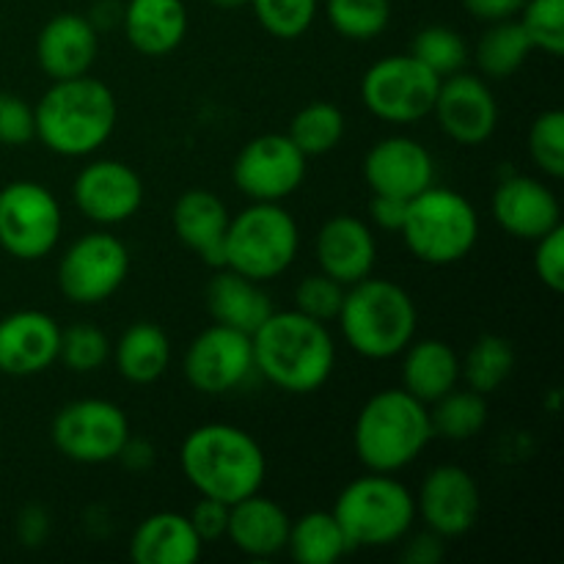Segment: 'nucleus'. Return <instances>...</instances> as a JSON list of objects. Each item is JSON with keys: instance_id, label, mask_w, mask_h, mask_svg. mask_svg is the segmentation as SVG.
Returning a JSON list of instances; mask_svg holds the SVG:
<instances>
[{"instance_id": "nucleus-35", "label": "nucleus", "mask_w": 564, "mask_h": 564, "mask_svg": "<svg viewBox=\"0 0 564 564\" xmlns=\"http://www.w3.org/2000/svg\"><path fill=\"white\" fill-rule=\"evenodd\" d=\"M330 28L350 42H372L389 28L391 0H325Z\"/></svg>"}, {"instance_id": "nucleus-21", "label": "nucleus", "mask_w": 564, "mask_h": 564, "mask_svg": "<svg viewBox=\"0 0 564 564\" xmlns=\"http://www.w3.org/2000/svg\"><path fill=\"white\" fill-rule=\"evenodd\" d=\"M314 257L325 275L336 279L341 286H352L372 275L378 262V240L367 220L356 215H336L317 231Z\"/></svg>"}, {"instance_id": "nucleus-38", "label": "nucleus", "mask_w": 564, "mask_h": 564, "mask_svg": "<svg viewBox=\"0 0 564 564\" xmlns=\"http://www.w3.org/2000/svg\"><path fill=\"white\" fill-rule=\"evenodd\" d=\"M58 358L69 372H97L110 358V339L105 336V330H99L91 323L69 325L66 330H61Z\"/></svg>"}, {"instance_id": "nucleus-33", "label": "nucleus", "mask_w": 564, "mask_h": 564, "mask_svg": "<svg viewBox=\"0 0 564 564\" xmlns=\"http://www.w3.org/2000/svg\"><path fill=\"white\" fill-rule=\"evenodd\" d=\"M433 435L444 441H471L488 424V400L471 389H452L441 400L433 402L430 411Z\"/></svg>"}, {"instance_id": "nucleus-17", "label": "nucleus", "mask_w": 564, "mask_h": 564, "mask_svg": "<svg viewBox=\"0 0 564 564\" xmlns=\"http://www.w3.org/2000/svg\"><path fill=\"white\" fill-rule=\"evenodd\" d=\"M143 180L121 160H94L72 185L75 207L99 226H119L143 207Z\"/></svg>"}, {"instance_id": "nucleus-16", "label": "nucleus", "mask_w": 564, "mask_h": 564, "mask_svg": "<svg viewBox=\"0 0 564 564\" xmlns=\"http://www.w3.org/2000/svg\"><path fill=\"white\" fill-rule=\"evenodd\" d=\"M433 116L446 138L460 147H479L490 141L499 127V102L482 77L460 69L441 77Z\"/></svg>"}, {"instance_id": "nucleus-3", "label": "nucleus", "mask_w": 564, "mask_h": 564, "mask_svg": "<svg viewBox=\"0 0 564 564\" xmlns=\"http://www.w3.org/2000/svg\"><path fill=\"white\" fill-rule=\"evenodd\" d=\"M119 105L113 91L91 75L53 80L33 108L36 138L61 158H88L113 135Z\"/></svg>"}, {"instance_id": "nucleus-31", "label": "nucleus", "mask_w": 564, "mask_h": 564, "mask_svg": "<svg viewBox=\"0 0 564 564\" xmlns=\"http://www.w3.org/2000/svg\"><path fill=\"white\" fill-rule=\"evenodd\" d=\"M512 369H516V347L499 334H482L468 347L466 358H460V380L466 389L482 397L499 391Z\"/></svg>"}, {"instance_id": "nucleus-36", "label": "nucleus", "mask_w": 564, "mask_h": 564, "mask_svg": "<svg viewBox=\"0 0 564 564\" xmlns=\"http://www.w3.org/2000/svg\"><path fill=\"white\" fill-rule=\"evenodd\" d=\"M411 55L438 77H449L468 64V44L455 28L427 25L413 39Z\"/></svg>"}, {"instance_id": "nucleus-30", "label": "nucleus", "mask_w": 564, "mask_h": 564, "mask_svg": "<svg viewBox=\"0 0 564 564\" xmlns=\"http://www.w3.org/2000/svg\"><path fill=\"white\" fill-rule=\"evenodd\" d=\"M350 549L334 512L312 510L290 523L286 554L297 564H336Z\"/></svg>"}, {"instance_id": "nucleus-18", "label": "nucleus", "mask_w": 564, "mask_h": 564, "mask_svg": "<svg viewBox=\"0 0 564 564\" xmlns=\"http://www.w3.org/2000/svg\"><path fill=\"white\" fill-rule=\"evenodd\" d=\"M364 180L378 196L411 202L435 182V160L424 143L408 135H389L364 158Z\"/></svg>"}, {"instance_id": "nucleus-12", "label": "nucleus", "mask_w": 564, "mask_h": 564, "mask_svg": "<svg viewBox=\"0 0 564 564\" xmlns=\"http://www.w3.org/2000/svg\"><path fill=\"white\" fill-rule=\"evenodd\" d=\"M130 275V251L108 231H88L58 262V290L75 306H97L113 297Z\"/></svg>"}, {"instance_id": "nucleus-49", "label": "nucleus", "mask_w": 564, "mask_h": 564, "mask_svg": "<svg viewBox=\"0 0 564 564\" xmlns=\"http://www.w3.org/2000/svg\"><path fill=\"white\" fill-rule=\"evenodd\" d=\"M116 460L127 468V471H147L154 466V446L143 438H127V444L121 446L119 457Z\"/></svg>"}, {"instance_id": "nucleus-40", "label": "nucleus", "mask_w": 564, "mask_h": 564, "mask_svg": "<svg viewBox=\"0 0 564 564\" xmlns=\"http://www.w3.org/2000/svg\"><path fill=\"white\" fill-rule=\"evenodd\" d=\"M529 154L551 180L564 176V113L545 110L529 127Z\"/></svg>"}, {"instance_id": "nucleus-2", "label": "nucleus", "mask_w": 564, "mask_h": 564, "mask_svg": "<svg viewBox=\"0 0 564 564\" xmlns=\"http://www.w3.org/2000/svg\"><path fill=\"white\" fill-rule=\"evenodd\" d=\"M180 466L198 496L237 505L259 494L268 477L262 446L242 427L226 422L202 424L180 449Z\"/></svg>"}, {"instance_id": "nucleus-42", "label": "nucleus", "mask_w": 564, "mask_h": 564, "mask_svg": "<svg viewBox=\"0 0 564 564\" xmlns=\"http://www.w3.org/2000/svg\"><path fill=\"white\" fill-rule=\"evenodd\" d=\"M36 138L33 108L20 94L0 91V147H28Z\"/></svg>"}, {"instance_id": "nucleus-29", "label": "nucleus", "mask_w": 564, "mask_h": 564, "mask_svg": "<svg viewBox=\"0 0 564 564\" xmlns=\"http://www.w3.org/2000/svg\"><path fill=\"white\" fill-rule=\"evenodd\" d=\"M110 356H113L116 372H119L127 383L149 386L154 383V380L163 378V372L169 369V334H165L158 323H147V319L132 323L130 328L119 336V341L110 347Z\"/></svg>"}, {"instance_id": "nucleus-5", "label": "nucleus", "mask_w": 564, "mask_h": 564, "mask_svg": "<svg viewBox=\"0 0 564 564\" xmlns=\"http://www.w3.org/2000/svg\"><path fill=\"white\" fill-rule=\"evenodd\" d=\"M336 323L352 352L369 361H389L416 339L419 312L405 286L367 275L345 290Z\"/></svg>"}, {"instance_id": "nucleus-9", "label": "nucleus", "mask_w": 564, "mask_h": 564, "mask_svg": "<svg viewBox=\"0 0 564 564\" xmlns=\"http://www.w3.org/2000/svg\"><path fill=\"white\" fill-rule=\"evenodd\" d=\"M64 213L53 191L33 180L0 187V248L20 262H39L55 251Z\"/></svg>"}, {"instance_id": "nucleus-4", "label": "nucleus", "mask_w": 564, "mask_h": 564, "mask_svg": "<svg viewBox=\"0 0 564 564\" xmlns=\"http://www.w3.org/2000/svg\"><path fill=\"white\" fill-rule=\"evenodd\" d=\"M433 438L430 408L402 386L369 397L352 427L356 457L375 474H397L408 468L422 457Z\"/></svg>"}, {"instance_id": "nucleus-11", "label": "nucleus", "mask_w": 564, "mask_h": 564, "mask_svg": "<svg viewBox=\"0 0 564 564\" xmlns=\"http://www.w3.org/2000/svg\"><path fill=\"white\" fill-rule=\"evenodd\" d=\"M441 77L408 55H389L367 69L361 80V102L369 113L389 124H413L433 116Z\"/></svg>"}, {"instance_id": "nucleus-43", "label": "nucleus", "mask_w": 564, "mask_h": 564, "mask_svg": "<svg viewBox=\"0 0 564 564\" xmlns=\"http://www.w3.org/2000/svg\"><path fill=\"white\" fill-rule=\"evenodd\" d=\"M534 273L551 292L564 290V226L534 240Z\"/></svg>"}, {"instance_id": "nucleus-32", "label": "nucleus", "mask_w": 564, "mask_h": 564, "mask_svg": "<svg viewBox=\"0 0 564 564\" xmlns=\"http://www.w3.org/2000/svg\"><path fill=\"white\" fill-rule=\"evenodd\" d=\"M532 50V42H529L527 31L518 20L490 22V28L477 44V64L485 77L501 80V77L516 75L527 64Z\"/></svg>"}, {"instance_id": "nucleus-22", "label": "nucleus", "mask_w": 564, "mask_h": 564, "mask_svg": "<svg viewBox=\"0 0 564 564\" xmlns=\"http://www.w3.org/2000/svg\"><path fill=\"white\" fill-rule=\"evenodd\" d=\"M99 53V31L88 17L55 14L44 22L36 36V61L42 72L53 80L88 75Z\"/></svg>"}, {"instance_id": "nucleus-46", "label": "nucleus", "mask_w": 564, "mask_h": 564, "mask_svg": "<svg viewBox=\"0 0 564 564\" xmlns=\"http://www.w3.org/2000/svg\"><path fill=\"white\" fill-rule=\"evenodd\" d=\"M405 213H408V202H405V198L378 196V193H372L369 215H372V220L383 231H397V235H400L402 224H405Z\"/></svg>"}, {"instance_id": "nucleus-23", "label": "nucleus", "mask_w": 564, "mask_h": 564, "mask_svg": "<svg viewBox=\"0 0 564 564\" xmlns=\"http://www.w3.org/2000/svg\"><path fill=\"white\" fill-rule=\"evenodd\" d=\"M229 209L213 191L193 187L174 204L171 224L185 248L196 251L207 268L220 270L226 264V231H229Z\"/></svg>"}, {"instance_id": "nucleus-47", "label": "nucleus", "mask_w": 564, "mask_h": 564, "mask_svg": "<svg viewBox=\"0 0 564 564\" xmlns=\"http://www.w3.org/2000/svg\"><path fill=\"white\" fill-rule=\"evenodd\" d=\"M527 0H463V9L482 22L516 20Z\"/></svg>"}, {"instance_id": "nucleus-14", "label": "nucleus", "mask_w": 564, "mask_h": 564, "mask_svg": "<svg viewBox=\"0 0 564 564\" xmlns=\"http://www.w3.org/2000/svg\"><path fill=\"white\" fill-rule=\"evenodd\" d=\"M182 372L198 394L220 397L240 389L253 375L251 336L213 323L191 341Z\"/></svg>"}, {"instance_id": "nucleus-7", "label": "nucleus", "mask_w": 564, "mask_h": 564, "mask_svg": "<svg viewBox=\"0 0 564 564\" xmlns=\"http://www.w3.org/2000/svg\"><path fill=\"white\" fill-rule=\"evenodd\" d=\"M400 235L419 262L446 268L474 251L479 240V215L463 193L430 185L408 202Z\"/></svg>"}, {"instance_id": "nucleus-48", "label": "nucleus", "mask_w": 564, "mask_h": 564, "mask_svg": "<svg viewBox=\"0 0 564 564\" xmlns=\"http://www.w3.org/2000/svg\"><path fill=\"white\" fill-rule=\"evenodd\" d=\"M444 560V538H438L435 532L416 534L413 540H408L405 545V562L411 564H438Z\"/></svg>"}, {"instance_id": "nucleus-1", "label": "nucleus", "mask_w": 564, "mask_h": 564, "mask_svg": "<svg viewBox=\"0 0 564 564\" xmlns=\"http://www.w3.org/2000/svg\"><path fill=\"white\" fill-rule=\"evenodd\" d=\"M253 372L286 394H314L336 367V345L328 325L297 308L275 312L251 334Z\"/></svg>"}, {"instance_id": "nucleus-20", "label": "nucleus", "mask_w": 564, "mask_h": 564, "mask_svg": "<svg viewBox=\"0 0 564 564\" xmlns=\"http://www.w3.org/2000/svg\"><path fill=\"white\" fill-rule=\"evenodd\" d=\"M494 218L516 240L534 242L562 226V207L556 193L534 176L512 174L494 191Z\"/></svg>"}, {"instance_id": "nucleus-27", "label": "nucleus", "mask_w": 564, "mask_h": 564, "mask_svg": "<svg viewBox=\"0 0 564 564\" xmlns=\"http://www.w3.org/2000/svg\"><path fill=\"white\" fill-rule=\"evenodd\" d=\"M402 356V389L422 400L424 405H433L460 383V356L455 347L444 339H422L411 341Z\"/></svg>"}, {"instance_id": "nucleus-28", "label": "nucleus", "mask_w": 564, "mask_h": 564, "mask_svg": "<svg viewBox=\"0 0 564 564\" xmlns=\"http://www.w3.org/2000/svg\"><path fill=\"white\" fill-rule=\"evenodd\" d=\"M207 312L218 325H229L251 336L273 314V303L259 281L220 268L207 284Z\"/></svg>"}, {"instance_id": "nucleus-15", "label": "nucleus", "mask_w": 564, "mask_h": 564, "mask_svg": "<svg viewBox=\"0 0 564 564\" xmlns=\"http://www.w3.org/2000/svg\"><path fill=\"white\" fill-rule=\"evenodd\" d=\"M482 510V494L471 471L455 463L435 466L416 494V516L438 538L452 540L471 532Z\"/></svg>"}, {"instance_id": "nucleus-45", "label": "nucleus", "mask_w": 564, "mask_h": 564, "mask_svg": "<svg viewBox=\"0 0 564 564\" xmlns=\"http://www.w3.org/2000/svg\"><path fill=\"white\" fill-rule=\"evenodd\" d=\"M17 540H20L25 549H42L50 540L53 532V521H50V512L42 505H28L22 507L20 516L14 523Z\"/></svg>"}, {"instance_id": "nucleus-37", "label": "nucleus", "mask_w": 564, "mask_h": 564, "mask_svg": "<svg viewBox=\"0 0 564 564\" xmlns=\"http://www.w3.org/2000/svg\"><path fill=\"white\" fill-rule=\"evenodd\" d=\"M259 25L281 42L301 39L317 17L319 0H248Z\"/></svg>"}, {"instance_id": "nucleus-25", "label": "nucleus", "mask_w": 564, "mask_h": 564, "mask_svg": "<svg viewBox=\"0 0 564 564\" xmlns=\"http://www.w3.org/2000/svg\"><path fill=\"white\" fill-rule=\"evenodd\" d=\"M202 554V538L182 512H154L138 523L130 538V556L135 564H196Z\"/></svg>"}, {"instance_id": "nucleus-13", "label": "nucleus", "mask_w": 564, "mask_h": 564, "mask_svg": "<svg viewBox=\"0 0 564 564\" xmlns=\"http://www.w3.org/2000/svg\"><path fill=\"white\" fill-rule=\"evenodd\" d=\"M306 160L290 135L268 132L240 149L231 165V180L251 202H284L306 180Z\"/></svg>"}, {"instance_id": "nucleus-41", "label": "nucleus", "mask_w": 564, "mask_h": 564, "mask_svg": "<svg viewBox=\"0 0 564 564\" xmlns=\"http://www.w3.org/2000/svg\"><path fill=\"white\" fill-rule=\"evenodd\" d=\"M345 290L347 286H341L339 281L319 270V273L306 275L295 286V308L306 317L317 319V323H334L341 312Z\"/></svg>"}, {"instance_id": "nucleus-50", "label": "nucleus", "mask_w": 564, "mask_h": 564, "mask_svg": "<svg viewBox=\"0 0 564 564\" xmlns=\"http://www.w3.org/2000/svg\"><path fill=\"white\" fill-rule=\"evenodd\" d=\"M213 6H218V9H240V6H246L248 0H209Z\"/></svg>"}, {"instance_id": "nucleus-8", "label": "nucleus", "mask_w": 564, "mask_h": 564, "mask_svg": "<svg viewBox=\"0 0 564 564\" xmlns=\"http://www.w3.org/2000/svg\"><path fill=\"white\" fill-rule=\"evenodd\" d=\"M297 248L301 229L281 202H253L229 220L224 268L264 284L292 268Z\"/></svg>"}, {"instance_id": "nucleus-39", "label": "nucleus", "mask_w": 564, "mask_h": 564, "mask_svg": "<svg viewBox=\"0 0 564 564\" xmlns=\"http://www.w3.org/2000/svg\"><path fill=\"white\" fill-rule=\"evenodd\" d=\"M518 17L532 47L560 58L564 53V0H527Z\"/></svg>"}, {"instance_id": "nucleus-34", "label": "nucleus", "mask_w": 564, "mask_h": 564, "mask_svg": "<svg viewBox=\"0 0 564 564\" xmlns=\"http://www.w3.org/2000/svg\"><path fill=\"white\" fill-rule=\"evenodd\" d=\"M345 130V113L334 102H308L292 116L286 135L306 158H319L339 147Z\"/></svg>"}, {"instance_id": "nucleus-19", "label": "nucleus", "mask_w": 564, "mask_h": 564, "mask_svg": "<svg viewBox=\"0 0 564 564\" xmlns=\"http://www.w3.org/2000/svg\"><path fill=\"white\" fill-rule=\"evenodd\" d=\"M61 328L47 312L20 308L0 319V372L33 378L58 361Z\"/></svg>"}, {"instance_id": "nucleus-10", "label": "nucleus", "mask_w": 564, "mask_h": 564, "mask_svg": "<svg viewBox=\"0 0 564 564\" xmlns=\"http://www.w3.org/2000/svg\"><path fill=\"white\" fill-rule=\"evenodd\" d=\"M130 419L116 402L102 397H83L61 408L50 424L53 446L72 463L102 466L119 457L130 438Z\"/></svg>"}, {"instance_id": "nucleus-44", "label": "nucleus", "mask_w": 564, "mask_h": 564, "mask_svg": "<svg viewBox=\"0 0 564 564\" xmlns=\"http://www.w3.org/2000/svg\"><path fill=\"white\" fill-rule=\"evenodd\" d=\"M229 507L231 505H224L218 499H207V496H202L196 501V507H193V512L187 518H191L193 529H196L204 545L226 538V529H229Z\"/></svg>"}, {"instance_id": "nucleus-26", "label": "nucleus", "mask_w": 564, "mask_h": 564, "mask_svg": "<svg viewBox=\"0 0 564 564\" xmlns=\"http://www.w3.org/2000/svg\"><path fill=\"white\" fill-rule=\"evenodd\" d=\"M187 22L182 0H127L121 11L127 42L149 58L174 53L185 42Z\"/></svg>"}, {"instance_id": "nucleus-24", "label": "nucleus", "mask_w": 564, "mask_h": 564, "mask_svg": "<svg viewBox=\"0 0 564 564\" xmlns=\"http://www.w3.org/2000/svg\"><path fill=\"white\" fill-rule=\"evenodd\" d=\"M290 523L292 518L286 516L284 507H279V501L268 499L259 490L229 507L226 540L251 560H273L286 551Z\"/></svg>"}, {"instance_id": "nucleus-6", "label": "nucleus", "mask_w": 564, "mask_h": 564, "mask_svg": "<svg viewBox=\"0 0 564 564\" xmlns=\"http://www.w3.org/2000/svg\"><path fill=\"white\" fill-rule=\"evenodd\" d=\"M330 512L352 549H386L411 534L416 523V496L394 479V474L369 471L345 485Z\"/></svg>"}]
</instances>
